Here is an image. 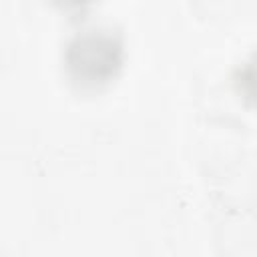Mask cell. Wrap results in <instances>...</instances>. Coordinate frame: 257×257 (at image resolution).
I'll return each instance as SVG.
<instances>
[{"instance_id": "obj_2", "label": "cell", "mask_w": 257, "mask_h": 257, "mask_svg": "<svg viewBox=\"0 0 257 257\" xmlns=\"http://www.w3.org/2000/svg\"><path fill=\"white\" fill-rule=\"evenodd\" d=\"M50 4H54L58 10L68 12V14H78L84 12L86 8H90L92 4H96L98 0H48Z\"/></svg>"}, {"instance_id": "obj_1", "label": "cell", "mask_w": 257, "mask_h": 257, "mask_svg": "<svg viewBox=\"0 0 257 257\" xmlns=\"http://www.w3.org/2000/svg\"><path fill=\"white\" fill-rule=\"evenodd\" d=\"M126 50L120 32L108 26H92L74 32L62 52L68 80L84 90L102 88L112 82L124 66Z\"/></svg>"}]
</instances>
